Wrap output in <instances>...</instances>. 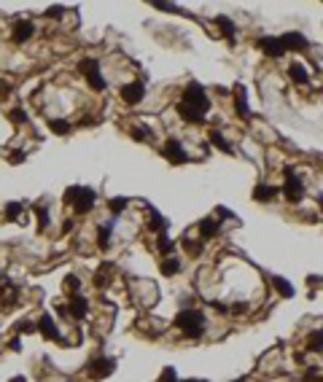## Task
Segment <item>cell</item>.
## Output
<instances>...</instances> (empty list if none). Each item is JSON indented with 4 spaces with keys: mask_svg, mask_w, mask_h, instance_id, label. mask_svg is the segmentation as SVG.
Returning a JSON list of instances; mask_svg holds the SVG:
<instances>
[{
    "mask_svg": "<svg viewBox=\"0 0 323 382\" xmlns=\"http://www.w3.org/2000/svg\"><path fill=\"white\" fill-rule=\"evenodd\" d=\"M178 113H180V119L188 121V124H202V119H205L200 111H194V108H188L183 103H178Z\"/></svg>",
    "mask_w": 323,
    "mask_h": 382,
    "instance_id": "9a60e30c",
    "label": "cell"
},
{
    "mask_svg": "<svg viewBox=\"0 0 323 382\" xmlns=\"http://www.w3.org/2000/svg\"><path fill=\"white\" fill-rule=\"evenodd\" d=\"M167 218H164L162 213H156V210H151V221H148V229L151 232H156V235H164L167 232Z\"/></svg>",
    "mask_w": 323,
    "mask_h": 382,
    "instance_id": "2e32d148",
    "label": "cell"
},
{
    "mask_svg": "<svg viewBox=\"0 0 323 382\" xmlns=\"http://www.w3.org/2000/svg\"><path fill=\"white\" fill-rule=\"evenodd\" d=\"M156 251H159L162 256H172V251H175V243L167 237V232L159 235V240H156Z\"/></svg>",
    "mask_w": 323,
    "mask_h": 382,
    "instance_id": "ffe728a7",
    "label": "cell"
},
{
    "mask_svg": "<svg viewBox=\"0 0 323 382\" xmlns=\"http://www.w3.org/2000/svg\"><path fill=\"white\" fill-rule=\"evenodd\" d=\"M175 326L188 339H197L205 331V313H200V310H180L175 318Z\"/></svg>",
    "mask_w": 323,
    "mask_h": 382,
    "instance_id": "7a4b0ae2",
    "label": "cell"
},
{
    "mask_svg": "<svg viewBox=\"0 0 323 382\" xmlns=\"http://www.w3.org/2000/svg\"><path fill=\"white\" fill-rule=\"evenodd\" d=\"M17 331H22V334H30V331H35V326L30 323V321H22V323L17 326Z\"/></svg>",
    "mask_w": 323,
    "mask_h": 382,
    "instance_id": "74e56055",
    "label": "cell"
},
{
    "mask_svg": "<svg viewBox=\"0 0 323 382\" xmlns=\"http://www.w3.org/2000/svg\"><path fill=\"white\" fill-rule=\"evenodd\" d=\"M19 215H22V205L19 202H9V205H6V218H9V221H19Z\"/></svg>",
    "mask_w": 323,
    "mask_h": 382,
    "instance_id": "f546056e",
    "label": "cell"
},
{
    "mask_svg": "<svg viewBox=\"0 0 323 382\" xmlns=\"http://www.w3.org/2000/svg\"><path fill=\"white\" fill-rule=\"evenodd\" d=\"M288 75H291L294 84H307V70H304V65H299V62H294V65L288 67Z\"/></svg>",
    "mask_w": 323,
    "mask_h": 382,
    "instance_id": "7402d4cb",
    "label": "cell"
},
{
    "mask_svg": "<svg viewBox=\"0 0 323 382\" xmlns=\"http://www.w3.org/2000/svg\"><path fill=\"white\" fill-rule=\"evenodd\" d=\"M178 269H180V261L175 259V256H167V259L162 261V275H164V277L178 275Z\"/></svg>",
    "mask_w": 323,
    "mask_h": 382,
    "instance_id": "44dd1931",
    "label": "cell"
},
{
    "mask_svg": "<svg viewBox=\"0 0 323 382\" xmlns=\"http://www.w3.org/2000/svg\"><path fill=\"white\" fill-rule=\"evenodd\" d=\"M283 194H286L291 202H299V199L304 197V186H302V181H299L296 175H288L286 183H283Z\"/></svg>",
    "mask_w": 323,
    "mask_h": 382,
    "instance_id": "30bf717a",
    "label": "cell"
},
{
    "mask_svg": "<svg viewBox=\"0 0 323 382\" xmlns=\"http://www.w3.org/2000/svg\"><path fill=\"white\" fill-rule=\"evenodd\" d=\"M35 329L43 334V339H59V329H57V323H54V318L49 313L41 315V321H38Z\"/></svg>",
    "mask_w": 323,
    "mask_h": 382,
    "instance_id": "7c38bea8",
    "label": "cell"
},
{
    "mask_svg": "<svg viewBox=\"0 0 323 382\" xmlns=\"http://www.w3.org/2000/svg\"><path fill=\"white\" fill-rule=\"evenodd\" d=\"M159 382H178V374H175V369H172V366H167V369L162 371Z\"/></svg>",
    "mask_w": 323,
    "mask_h": 382,
    "instance_id": "836d02e7",
    "label": "cell"
},
{
    "mask_svg": "<svg viewBox=\"0 0 323 382\" xmlns=\"http://www.w3.org/2000/svg\"><path fill=\"white\" fill-rule=\"evenodd\" d=\"M94 199H97V194H94V189H89V186H70V189L65 191V202L73 205V210L78 215L89 213Z\"/></svg>",
    "mask_w": 323,
    "mask_h": 382,
    "instance_id": "6da1fadb",
    "label": "cell"
},
{
    "mask_svg": "<svg viewBox=\"0 0 323 382\" xmlns=\"http://www.w3.org/2000/svg\"><path fill=\"white\" fill-rule=\"evenodd\" d=\"M127 205H130L127 197H113L111 202H108V210H111L113 215H119V213H124V210H127Z\"/></svg>",
    "mask_w": 323,
    "mask_h": 382,
    "instance_id": "4316f807",
    "label": "cell"
},
{
    "mask_svg": "<svg viewBox=\"0 0 323 382\" xmlns=\"http://www.w3.org/2000/svg\"><path fill=\"white\" fill-rule=\"evenodd\" d=\"M111 232H113L111 223H100L97 226V245L100 248H108V243H111Z\"/></svg>",
    "mask_w": 323,
    "mask_h": 382,
    "instance_id": "603a6c76",
    "label": "cell"
},
{
    "mask_svg": "<svg viewBox=\"0 0 323 382\" xmlns=\"http://www.w3.org/2000/svg\"><path fill=\"white\" fill-rule=\"evenodd\" d=\"M86 81H89V87H92L94 92H105V87H108V81L102 79V73H100V70H94V73H89V75H86Z\"/></svg>",
    "mask_w": 323,
    "mask_h": 382,
    "instance_id": "cb8c5ba5",
    "label": "cell"
},
{
    "mask_svg": "<svg viewBox=\"0 0 323 382\" xmlns=\"http://www.w3.org/2000/svg\"><path fill=\"white\" fill-rule=\"evenodd\" d=\"M143 97H146V84L143 81H132V84H124L121 87V100L127 105H138Z\"/></svg>",
    "mask_w": 323,
    "mask_h": 382,
    "instance_id": "52a82bcc",
    "label": "cell"
},
{
    "mask_svg": "<svg viewBox=\"0 0 323 382\" xmlns=\"http://www.w3.org/2000/svg\"><path fill=\"white\" fill-rule=\"evenodd\" d=\"M11 382H25V377H14Z\"/></svg>",
    "mask_w": 323,
    "mask_h": 382,
    "instance_id": "b9f144b4",
    "label": "cell"
},
{
    "mask_svg": "<svg viewBox=\"0 0 323 382\" xmlns=\"http://www.w3.org/2000/svg\"><path fill=\"white\" fill-rule=\"evenodd\" d=\"M113 369H116V361L113 358H97L94 355L89 363H86V374H89L92 379H105V377H111L113 374Z\"/></svg>",
    "mask_w": 323,
    "mask_h": 382,
    "instance_id": "277c9868",
    "label": "cell"
},
{
    "mask_svg": "<svg viewBox=\"0 0 323 382\" xmlns=\"http://www.w3.org/2000/svg\"><path fill=\"white\" fill-rule=\"evenodd\" d=\"M200 235H202V240L216 237V235H218V221H213V218H205V221L200 223Z\"/></svg>",
    "mask_w": 323,
    "mask_h": 382,
    "instance_id": "ac0fdd59",
    "label": "cell"
},
{
    "mask_svg": "<svg viewBox=\"0 0 323 382\" xmlns=\"http://www.w3.org/2000/svg\"><path fill=\"white\" fill-rule=\"evenodd\" d=\"M278 186H267V183H259L256 189H253V199L256 202H270V199H275L278 197Z\"/></svg>",
    "mask_w": 323,
    "mask_h": 382,
    "instance_id": "5bb4252c",
    "label": "cell"
},
{
    "mask_svg": "<svg viewBox=\"0 0 323 382\" xmlns=\"http://www.w3.org/2000/svg\"><path fill=\"white\" fill-rule=\"evenodd\" d=\"M310 350H323V331L310 334Z\"/></svg>",
    "mask_w": 323,
    "mask_h": 382,
    "instance_id": "1f68e13d",
    "label": "cell"
},
{
    "mask_svg": "<svg viewBox=\"0 0 323 382\" xmlns=\"http://www.w3.org/2000/svg\"><path fill=\"white\" fill-rule=\"evenodd\" d=\"M259 49H262L264 54H270L272 59L286 57V46H283L280 35H264V38H259Z\"/></svg>",
    "mask_w": 323,
    "mask_h": 382,
    "instance_id": "5b68a950",
    "label": "cell"
},
{
    "mask_svg": "<svg viewBox=\"0 0 323 382\" xmlns=\"http://www.w3.org/2000/svg\"><path fill=\"white\" fill-rule=\"evenodd\" d=\"M280 41H283V46H286V51H288V49H291V51H304L307 46H310L302 33H286V35H280Z\"/></svg>",
    "mask_w": 323,
    "mask_h": 382,
    "instance_id": "4fadbf2b",
    "label": "cell"
},
{
    "mask_svg": "<svg viewBox=\"0 0 323 382\" xmlns=\"http://www.w3.org/2000/svg\"><path fill=\"white\" fill-rule=\"evenodd\" d=\"M68 318H76V321H81V318H86V310H89V304H86V299L81 293H70V304H68Z\"/></svg>",
    "mask_w": 323,
    "mask_h": 382,
    "instance_id": "9c48e42d",
    "label": "cell"
},
{
    "mask_svg": "<svg viewBox=\"0 0 323 382\" xmlns=\"http://www.w3.org/2000/svg\"><path fill=\"white\" fill-rule=\"evenodd\" d=\"M159 11H172V14H186L183 9H178V6H172V3H154Z\"/></svg>",
    "mask_w": 323,
    "mask_h": 382,
    "instance_id": "e575fe53",
    "label": "cell"
},
{
    "mask_svg": "<svg viewBox=\"0 0 323 382\" xmlns=\"http://www.w3.org/2000/svg\"><path fill=\"white\" fill-rule=\"evenodd\" d=\"M78 285H81V280H78L76 275H68V277H65V288H70L73 293L78 291Z\"/></svg>",
    "mask_w": 323,
    "mask_h": 382,
    "instance_id": "d590c367",
    "label": "cell"
},
{
    "mask_svg": "<svg viewBox=\"0 0 323 382\" xmlns=\"http://www.w3.org/2000/svg\"><path fill=\"white\" fill-rule=\"evenodd\" d=\"M33 35H35V25H33L30 19H19L17 25H14V30H11L14 43H25V41H30Z\"/></svg>",
    "mask_w": 323,
    "mask_h": 382,
    "instance_id": "ba28073f",
    "label": "cell"
},
{
    "mask_svg": "<svg viewBox=\"0 0 323 382\" xmlns=\"http://www.w3.org/2000/svg\"><path fill=\"white\" fill-rule=\"evenodd\" d=\"M78 70H81L84 75H89V73H94V70H100L97 57H86V59H81V62H78Z\"/></svg>",
    "mask_w": 323,
    "mask_h": 382,
    "instance_id": "484cf974",
    "label": "cell"
},
{
    "mask_svg": "<svg viewBox=\"0 0 323 382\" xmlns=\"http://www.w3.org/2000/svg\"><path fill=\"white\" fill-rule=\"evenodd\" d=\"M234 111H237L240 119H250V105H248L245 87L242 84H237V89H234Z\"/></svg>",
    "mask_w": 323,
    "mask_h": 382,
    "instance_id": "8fae6325",
    "label": "cell"
},
{
    "mask_svg": "<svg viewBox=\"0 0 323 382\" xmlns=\"http://www.w3.org/2000/svg\"><path fill=\"white\" fill-rule=\"evenodd\" d=\"M62 11H65L62 6H51V9L46 11V17H49V19H59V17H62Z\"/></svg>",
    "mask_w": 323,
    "mask_h": 382,
    "instance_id": "8d00e7d4",
    "label": "cell"
},
{
    "mask_svg": "<svg viewBox=\"0 0 323 382\" xmlns=\"http://www.w3.org/2000/svg\"><path fill=\"white\" fill-rule=\"evenodd\" d=\"M164 157H167L172 165H188V154L183 151V143L175 137H170L167 143H164Z\"/></svg>",
    "mask_w": 323,
    "mask_h": 382,
    "instance_id": "8992f818",
    "label": "cell"
},
{
    "mask_svg": "<svg viewBox=\"0 0 323 382\" xmlns=\"http://www.w3.org/2000/svg\"><path fill=\"white\" fill-rule=\"evenodd\" d=\"M210 143H216V148H218V151H224V154H234V148H232L229 143H226V137H224L218 129H213V132H210Z\"/></svg>",
    "mask_w": 323,
    "mask_h": 382,
    "instance_id": "d6986e66",
    "label": "cell"
},
{
    "mask_svg": "<svg viewBox=\"0 0 323 382\" xmlns=\"http://www.w3.org/2000/svg\"><path fill=\"white\" fill-rule=\"evenodd\" d=\"M9 119H11L14 124H25V121H27V113L22 111V108H14V111L9 113Z\"/></svg>",
    "mask_w": 323,
    "mask_h": 382,
    "instance_id": "d6a6232c",
    "label": "cell"
},
{
    "mask_svg": "<svg viewBox=\"0 0 323 382\" xmlns=\"http://www.w3.org/2000/svg\"><path fill=\"white\" fill-rule=\"evenodd\" d=\"M9 92H11V84H9V81H0V97L9 95Z\"/></svg>",
    "mask_w": 323,
    "mask_h": 382,
    "instance_id": "f35d334b",
    "label": "cell"
},
{
    "mask_svg": "<svg viewBox=\"0 0 323 382\" xmlns=\"http://www.w3.org/2000/svg\"><path fill=\"white\" fill-rule=\"evenodd\" d=\"M35 210V215H38V232H43L46 226H49V210H46L43 205H38V207H33Z\"/></svg>",
    "mask_w": 323,
    "mask_h": 382,
    "instance_id": "f1b7e54d",
    "label": "cell"
},
{
    "mask_svg": "<svg viewBox=\"0 0 323 382\" xmlns=\"http://www.w3.org/2000/svg\"><path fill=\"white\" fill-rule=\"evenodd\" d=\"M237 382H245V379H237Z\"/></svg>",
    "mask_w": 323,
    "mask_h": 382,
    "instance_id": "7bdbcfd3",
    "label": "cell"
},
{
    "mask_svg": "<svg viewBox=\"0 0 323 382\" xmlns=\"http://www.w3.org/2000/svg\"><path fill=\"white\" fill-rule=\"evenodd\" d=\"M130 135L135 140H148V137H151V129H148V127H132Z\"/></svg>",
    "mask_w": 323,
    "mask_h": 382,
    "instance_id": "4dcf8cb0",
    "label": "cell"
},
{
    "mask_svg": "<svg viewBox=\"0 0 323 382\" xmlns=\"http://www.w3.org/2000/svg\"><path fill=\"white\" fill-rule=\"evenodd\" d=\"M180 103L188 105V108H194V111H200L202 116L210 111V97H208V92H205V87H202V84H197V81H191V84L183 89Z\"/></svg>",
    "mask_w": 323,
    "mask_h": 382,
    "instance_id": "3957f363",
    "label": "cell"
},
{
    "mask_svg": "<svg viewBox=\"0 0 323 382\" xmlns=\"http://www.w3.org/2000/svg\"><path fill=\"white\" fill-rule=\"evenodd\" d=\"M49 129L54 132V135H68V132L73 129V127H70L65 119H51V121H49Z\"/></svg>",
    "mask_w": 323,
    "mask_h": 382,
    "instance_id": "83f0119b",
    "label": "cell"
},
{
    "mask_svg": "<svg viewBox=\"0 0 323 382\" xmlns=\"http://www.w3.org/2000/svg\"><path fill=\"white\" fill-rule=\"evenodd\" d=\"M216 25H218V30H221L224 35H229V38L237 33V27H234V22L229 17H216Z\"/></svg>",
    "mask_w": 323,
    "mask_h": 382,
    "instance_id": "d4e9b609",
    "label": "cell"
},
{
    "mask_svg": "<svg viewBox=\"0 0 323 382\" xmlns=\"http://www.w3.org/2000/svg\"><path fill=\"white\" fill-rule=\"evenodd\" d=\"M270 280H272L275 291H278L280 296H286V299H288V296H294V285H291V283H288L286 277H280V275H272Z\"/></svg>",
    "mask_w": 323,
    "mask_h": 382,
    "instance_id": "e0dca14e",
    "label": "cell"
},
{
    "mask_svg": "<svg viewBox=\"0 0 323 382\" xmlns=\"http://www.w3.org/2000/svg\"><path fill=\"white\" fill-rule=\"evenodd\" d=\"M178 382H205V379H178Z\"/></svg>",
    "mask_w": 323,
    "mask_h": 382,
    "instance_id": "60d3db41",
    "label": "cell"
},
{
    "mask_svg": "<svg viewBox=\"0 0 323 382\" xmlns=\"http://www.w3.org/2000/svg\"><path fill=\"white\" fill-rule=\"evenodd\" d=\"M9 347H11V350H19V347H22V342H19L17 337H14V339L9 342Z\"/></svg>",
    "mask_w": 323,
    "mask_h": 382,
    "instance_id": "ab89813d",
    "label": "cell"
}]
</instances>
